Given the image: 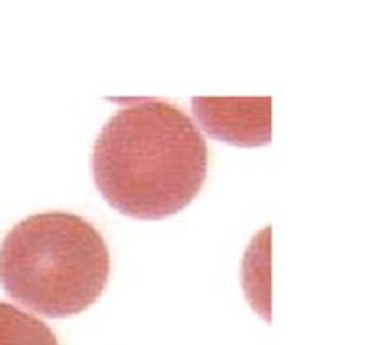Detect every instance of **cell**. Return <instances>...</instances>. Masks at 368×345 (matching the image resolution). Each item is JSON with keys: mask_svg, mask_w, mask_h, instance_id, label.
<instances>
[{"mask_svg": "<svg viewBox=\"0 0 368 345\" xmlns=\"http://www.w3.org/2000/svg\"><path fill=\"white\" fill-rule=\"evenodd\" d=\"M208 151L192 119L162 99H126L92 151L95 187L110 207L155 221L184 211L206 178Z\"/></svg>", "mask_w": 368, "mask_h": 345, "instance_id": "cell-1", "label": "cell"}, {"mask_svg": "<svg viewBox=\"0 0 368 345\" xmlns=\"http://www.w3.org/2000/svg\"><path fill=\"white\" fill-rule=\"evenodd\" d=\"M110 252L101 232L67 212L34 214L0 245V284L13 301L49 318L86 311L106 288Z\"/></svg>", "mask_w": 368, "mask_h": 345, "instance_id": "cell-2", "label": "cell"}, {"mask_svg": "<svg viewBox=\"0 0 368 345\" xmlns=\"http://www.w3.org/2000/svg\"><path fill=\"white\" fill-rule=\"evenodd\" d=\"M0 345H60L56 334L36 317L0 302Z\"/></svg>", "mask_w": 368, "mask_h": 345, "instance_id": "cell-3", "label": "cell"}]
</instances>
